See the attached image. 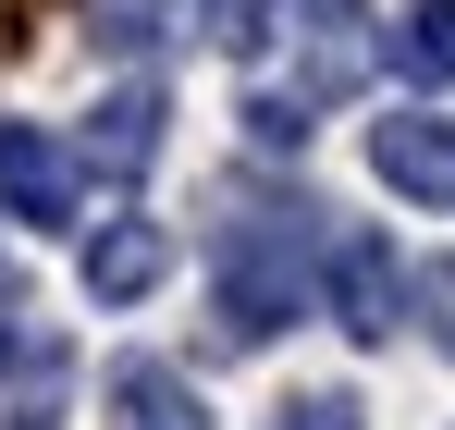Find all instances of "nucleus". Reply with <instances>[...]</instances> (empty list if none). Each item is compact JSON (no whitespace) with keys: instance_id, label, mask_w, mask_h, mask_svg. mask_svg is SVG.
<instances>
[{"instance_id":"nucleus-1","label":"nucleus","mask_w":455,"mask_h":430,"mask_svg":"<svg viewBox=\"0 0 455 430\" xmlns=\"http://www.w3.org/2000/svg\"><path fill=\"white\" fill-rule=\"evenodd\" d=\"M259 37H283V99L296 111H332V99H357L381 62V25H370V0H271V25Z\"/></svg>"},{"instance_id":"nucleus-2","label":"nucleus","mask_w":455,"mask_h":430,"mask_svg":"<svg viewBox=\"0 0 455 430\" xmlns=\"http://www.w3.org/2000/svg\"><path fill=\"white\" fill-rule=\"evenodd\" d=\"M210 271H222V332H234V345L296 332V307H307V234H296V221H271V210L234 221Z\"/></svg>"},{"instance_id":"nucleus-3","label":"nucleus","mask_w":455,"mask_h":430,"mask_svg":"<svg viewBox=\"0 0 455 430\" xmlns=\"http://www.w3.org/2000/svg\"><path fill=\"white\" fill-rule=\"evenodd\" d=\"M320 295H332V320H345L357 345H394V320H406V259L381 246L370 221H345V234H320Z\"/></svg>"},{"instance_id":"nucleus-4","label":"nucleus","mask_w":455,"mask_h":430,"mask_svg":"<svg viewBox=\"0 0 455 430\" xmlns=\"http://www.w3.org/2000/svg\"><path fill=\"white\" fill-rule=\"evenodd\" d=\"M86 210V160L50 123H0V221H37V234H62Z\"/></svg>"},{"instance_id":"nucleus-5","label":"nucleus","mask_w":455,"mask_h":430,"mask_svg":"<svg viewBox=\"0 0 455 430\" xmlns=\"http://www.w3.org/2000/svg\"><path fill=\"white\" fill-rule=\"evenodd\" d=\"M160 123H172V99H160V86H111V99H99V111H86V172H111V185H136V172H148L160 160Z\"/></svg>"},{"instance_id":"nucleus-6","label":"nucleus","mask_w":455,"mask_h":430,"mask_svg":"<svg viewBox=\"0 0 455 430\" xmlns=\"http://www.w3.org/2000/svg\"><path fill=\"white\" fill-rule=\"evenodd\" d=\"M370 172L394 185V197H455V123H443V111L370 123Z\"/></svg>"},{"instance_id":"nucleus-7","label":"nucleus","mask_w":455,"mask_h":430,"mask_svg":"<svg viewBox=\"0 0 455 430\" xmlns=\"http://www.w3.org/2000/svg\"><path fill=\"white\" fill-rule=\"evenodd\" d=\"M160 271H172V234H160V221H99V234H86V295H99V307H136V295H160Z\"/></svg>"},{"instance_id":"nucleus-8","label":"nucleus","mask_w":455,"mask_h":430,"mask_svg":"<svg viewBox=\"0 0 455 430\" xmlns=\"http://www.w3.org/2000/svg\"><path fill=\"white\" fill-rule=\"evenodd\" d=\"M99 406H111V430H210L197 381H185V369H160V357H111Z\"/></svg>"},{"instance_id":"nucleus-9","label":"nucleus","mask_w":455,"mask_h":430,"mask_svg":"<svg viewBox=\"0 0 455 430\" xmlns=\"http://www.w3.org/2000/svg\"><path fill=\"white\" fill-rule=\"evenodd\" d=\"M172 25H185V0H86V50H111V62H148Z\"/></svg>"},{"instance_id":"nucleus-10","label":"nucleus","mask_w":455,"mask_h":430,"mask_svg":"<svg viewBox=\"0 0 455 430\" xmlns=\"http://www.w3.org/2000/svg\"><path fill=\"white\" fill-rule=\"evenodd\" d=\"M381 50H394L406 74H419V86H455V0H406Z\"/></svg>"},{"instance_id":"nucleus-11","label":"nucleus","mask_w":455,"mask_h":430,"mask_svg":"<svg viewBox=\"0 0 455 430\" xmlns=\"http://www.w3.org/2000/svg\"><path fill=\"white\" fill-rule=\"evenodd\" d=\"M0 369H62V332L37 320V295H25L12 259H0Z\"/></svg>"},{"instance_id":"nucleus-12","label":"nucleus","mask_w":455,"mask_h":430,"mask_svg":"<svg viewBox=\"0 0 455 430\" xmlns=\"http://www.w3.org/2000/svg\"><path fill=\"white\" fill-rule=\"evenodd\" d=\"M0 430H62V369H0Z\"/></svg>"},{"instance_id":"nucleus-13","label":"nucleus","mask_w":455,"mask_h":430,"mask_svg":"<svg viewBox=\"0 0 455 430\" xmlns=\"http://www.w3.org/2000/svg\"><path fill=\"white\" fill-rule=\"evenodd\" d=\"M246 136L259 147H307V111L283 99V86H246Z\"/></svg>"},{"instance_id":"nucleus-14","label":"nucleus","mask_w":455,"mask_h":430,"mask_svg":"<svg viewBox=\"0 0 455 430\" xmlns=\"http://www.w3.org/2000/svg\"><path fill=\"white\" fill-rule=\"evenodd\" d=\"M197 25H210L222 50H259V25H271V0H197Z\"/></svg>"},{"instance_id":"nucleus-15","label":"nucleus","mask_w":455,"mask_h":430,"mask_svg":"<svg viewBox=\"0 0 455 430\" xmlns=\"http://www.w3.org/2000/svg\"><path fill=\"white\" fill-rule=\"evenodd\" d=\"M271 430H357V406H345V394H296Z\"/></svg>"}]
</instances>
